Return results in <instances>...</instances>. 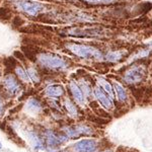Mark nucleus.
Listing matches in <instances>:
<instances>
[{"mask_svg":"<svg viewBox=\"0 0 152 152\" xmlns=\"http://www.w3.org/2000/svg\"><path fill=\"white\" fill-rule=\"evenodd\" d=\"M67 49L71 51L74 55L78 56L80 58H94L100 59L102 57L99 50L94 47H90L87 45H81V44H67Z\"/></svg>","mask_w":152,"mask_h":152,"instance_id":"f257e3e1","label":"nucleus"},{"mask_svg":"<svg viewBox=\"0 0 152 152\" xmlns=\"http://www.w3.org/2000/svg\"><path fill=\"white\" fill-rule=\"evenodd\" d=\"M39 61L43 66L50 69H64L67 67V62L64 59L55 54H42L39 56Z\"/></svg>","mask_w":152,"mask_h":152,"instance_id":"f03ea898","label":"nucleus"},{"mask_svg":"<svg viewBox=\"0 0 152 152\" xmlns=\"http://www.w3.org/2000/svg\"><path fill=\"white\" fill-rule=\"evenodd\" d=\"M15 5L18 9L26 12L28 15H38L40 12L45 10V5L36 1H28V0H16Z\"/></svg>","mask_w":152,"mask_h":152,"instance_id":"7ed1b4c3","label":"nucleus"},{"mask_svg":"<svg viewBox=\"0 0 152 152\" xmlns=\"http://www.w3.org/2000/svg\"><path fill=\"white\" fill-rule=\"evenodd\" d=\"M146 75V68L142 65L133 66L130 69H128L125 73V80L127 83L130 84H134V83L141 82L143 78Z\"/></svg>","mask_w":152,"mask_h":152,"instance_id":"20e7f679","label":"nucleus"},{"mask_svg":"<svg viewBox=\"0 0 152 152\" xmlns=\"http://www.w3.org/2000/svg\"><path fill=\"white\" fill-rule=\"evenodd\" d=\"M74 148L77 152H94L96 149V143L94 140L84 139L76 143Z\"/></svg>","mask_w":152,"mask_h":152,"instance_id":"39448f33","label":"nucleus"},{"mask_svg":"<svg viewBox=\"0 0 152 152\" xmlns=\"http://www.w3.org/2000/svg\"><path fill=\"white\" fill-rule=\"evenodd\" d=\"M94 95L96 97V99L102 104V105L105 109H112L113 107V102H112V99L110 96H107L105 94V92H104V90L102 88L97 87L94 89Z\"/></svg>","mask_w":152,"mask_h":152,"instance_id":"423d86ee","label":"nucleus"},{"mask_svg":"<svg viewBox=\"0 0 152 152\" xmlns=\"http://www.w3.org/2000/svg\"><path fill=\"white\" fill-rule=\"evenodd\" d=\"M4 86L11 94H16L19 91V85L12 75H7L4 78Z\"/></svg>","mask_w":152,"mask_h":152,"instance_id":"0eeeda50","label":"nucleus"},{"mask_svg":"<svg viewBox=\"0 0 152 152\" xmlns=\"http://www.w3.org/2000/svg\"><path fill=\"white\" fill-rule=\"evenodd\" d=\"M46 139H47V144L50 147H55L61 144L63 141L66 140L65 137H60L57 134H55L53 131H47L46 133Z\"/></svg>","mask_w":152,"mask_h":152,"instance_id":"6e6552de","label":"nucleus"},{"mask_svg":"<svg viewBox=\"0 0 152 152\" xmlns=\"http://www.w3.org/2000/svg\"><path fill=\"white\" fill-rule=\"evenodd\" d=\"M66 133L70 137H78L79 135L82 134H90L91 130L86 126H76L73 128H68L66 130Z\"/></svg>","mask_w":152,"mask_h":152,"instance_id":"1a4fd4ad","label":"nucleus"},{"mask_svg":"<svg viewBox=\"0 0 152 152\" xmlns=\"http://www.w3.org/2000/svg\"><path fill=\"white\" fill-rule=\"evenodd\" d=\"M70 89H71V92L73 94V97L75 99L76 102L80 104H85V99H84V94H82L81 89L77 86L75 82L71 81L70 82Z\"/></svg>","mask_w":152,"mask_h":152,"instance_id":"9d476101","label":"nucleus"},{"mask_svg":"<svg viewBox=\"0 0 152 152\" xmlns=\"http://www.w3.org/2000/svg\"><path fill=\"white\" fill-rule=\"evenodd\" d=\"M46 94H47L49 96L58 97V96H61V95L64 94V89H63V87L61 86V85L54 84V85H50V86L47 87Z\"/></svg>","mask_w":152,"mask_h":152,"instance_id":"9b49d317","label":"nucleus"},{"mask_svg":"<svg viewBox=\"0 0 152 152\" xmlns=\"http://www.w3.org/2000/svg\"><path fill=\"white\" fill-rule=\"evenodd\" d=\"M97 83L99 84V86L102 89H104V91L110 95L111 99L114 97V89H113L111 84H110L107 80L104 79V78H99V79H97Z\"/></svg>","mask_w":152,"mask_h":152,"instance_id":"f8f14e48","label":"nucleus"},{"mask_svg":"<svg viewBox=\"0 0 152 152\" xmlns=\"http://www.w3.org/2000/svg\"><path fill=\"white\" fill-rule=\"evenodd\" d=\"M114 88H115V90H116L118 99H119L120 102H125V100L127 99V92H126V90H125V88L117 82L114 83Z\"/></svg>","mask_w":152,"mask_h":152,"instance_id":"ddd939ff","label":"nucleus"},{"mask_svg":"<svg viewBox=\"0 0 152 152\" xmlns=\"http://www.w3.org/2000/svg\"><path fill=\"white\" fill-rule=\"evenodd\" d=\"M124 52H120V51H116V52H111L107 55V60L110 62H118L123 58Z\"/></svg>","mask_w":152,"mask_h":152,"instance_id":"4468645a","label":"nucleus"},{"mask_svg":"<svg viewBox=\"0 0 152 152\" xmlns=\"http://www.w3.org/2000/svg\"><path fill=\"white\" fill-rule=\"evenodd\" d=\"M15 72H16V75H18V77L23 80V81L28 82V81L31 80V79H29V77H28V72H26L23 68H21L20 66H18V67L15 68Z\"/></svg>","mask_w":152,"mask_h":152,"instance_id":"2eb2a0df","label":"nucleus"},{"mask_svg":"<svg viewBox=\"0 0 152 152\" xmlns=\"http://www.w3.org/2000/svg\"><path fill=\"white\" fill-rule=\"evenodd\" d=\"M65 107H66V110H67L68 113H69L71 116H76V115H77V110H76V107L70 99H66L65 100Z\"/></svg>","mask_w":152,"mask_h":152,"instance_id":"dca6fc26","label":"nucleus"},{"mask_svg":"<svg viewBox=\"0 0 152 152\" xmlns=\"http://www.w3.org/2000/svg\"><path fill=\"white\" fill-rule=\"evenodd\" d=\"M26 72H28V75L29 79H31V81H34V82L40 81V76H39L38 72H37L34 68H29V69H28Z\"/></svg>","mask_w":152,"mask_h":152,"instance_id":"f3484780","label":"nucleus"},{"mask_svg":"<svg viewBox=\"0 0 152 152\" xmlns=\"http://www.w3.org/2000/svg\"><path fill=\"white\" fill-rule=\"evenodd\" d=\"M28 107H33V112H37L38 110H40V104L37 100H31L28 102Z\"/></svg>","mask_w":152,"mask_h":152,"instance_id":"a211bd4d","label":"nucleus"},{"mask_svg":"<svg viewBox=\"0 0 152 152\" xmlns=\"http://www.w3.org/2000/svg\"><path fill=\"white\" fill-rule=\"evenodd\" d=\"M86 2H89V3L92 4H102V3H110L113 0H84Z\"/></svg>","mask_w":152,"mask_h":152,"instance_id":"6ab92c4d","label":"nucleus"},{"mask_svg":"<svg viewBox=\"0 0 152 152\" xmlns=\"http://www.w3.org/2000/svg\"><path fill=\"white\" fill-rule=\"evenodd\" d=\"M3 113H4V104L2 102V99H0V116L3 115Z\"/></svg>","mask_w":152,"mask_h":152,"instance_id":"aec40b11","label":"nucleus"},{"mask_svg":"<svg viewBox=\"0 0 152 152\" xmlns=\"http://www.w3.org/2000/svg\"><path fill=\"white\" fill-rule=\"evenodd\" d=\"M1 147H2V145H1V143H0V149H1Z\"/></svg>","mask_w":152,"mask_h":152,"instance_id":"412c9836","label":"nucleus"},{"mask_svg":"<svg viewBox=\"0 0 152 152\" xmlns=\"http://www.w3.org/2000/svg\"><path fill=\"white\" fill-rule=\"evenodd\" d=\"M104 152H110V151H104Z\"/></svg>","mask_w":152,"mask_h":152,"instance_id":"4be33fe9","label":"nucleus"}]
</instances>
